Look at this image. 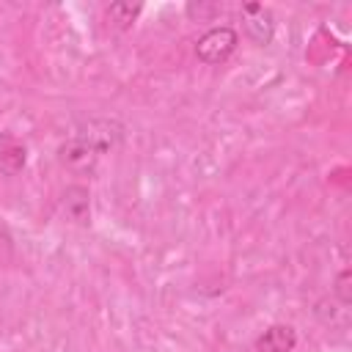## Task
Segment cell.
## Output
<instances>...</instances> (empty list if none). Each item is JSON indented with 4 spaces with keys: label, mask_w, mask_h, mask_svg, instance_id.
I'll use <instances>...</instances> for the list:
<instances>
[{
    "label": "cell",
    "mask_w": 352,
    "mask_h": 352,
    "mask_svg": "<svg viewBox=\"0 0 352 352\" xmlns=\"http://www.w3.org/2000/svg\"><path fill=\"white\" fill-rule=\"evenodd\" d=\"M124 124L118 118H110V116H91V118H82L77 126H74V135L80 143L91 146L94 151L104 154L110 148H116L121 140H124Z\"/></svg>",
    "instance_id": "cell-1"
},
{
    "label": "cell",
    "mask_w": 352,
    "mask_h": 352,
    "mask_svg": "<svg viewBox=\"0 0 352 352\" xmlns=\"http://www.w3.org/2000/svg\"><path fill=\"white\" fill-rule=\"evenodd\" d=\"M236 44H239V33H236L234 28H228V25H214V28H209V30L198 38L195 55H198V60H204L206 66H217V63H226V60L234 55Z\"/></svg>",
    "instance_id": "cell-2"
},
{
    "label": "cell",
    "mask_w": 352,
    "mask_h": 352,
    "mask_svg": "<svg viewBox=\"0 0 352 352\" xmlns=\"http://www.w3.org/2000/svg\"><path fill=\"white\" fill-rule=\"evenodd\" d=\"M242 25H245V36L258 47H267L275 36L272 11L261 3H245L242 6Z\"/></svg>",
    "instance_id": "cell-3"
},
{
    "label": "cell",
    "mask_w": 352,
    "mask_h": 352,
    "mask_svg": "<svg viewBox=\"0 0 352 352\" xmlns=\"http://www.w3.org/2000/svg\"><path fill=\"white\" fill-rule=\"evenodd\" d=\"M58 162H60L66 170L77 173V176H85V173L91 176V173L96 170L99 151H94L91 146L80 143L77 138H69L66 143H60V146H58Z\"/></svg>",
    "instance_id": "cell-4"
},
{
    "label": "cell",
    "mask_w": 352,
    "mask_h": 352,
    "mask_svg": "<svg viewBox=\"0 0 352 352\" xmlns=\"http://www.w3.org/2000/svg\"><path fill=\"white\" fill-rule=\"evenodd\" d=\"M60 209L63 214L77 223V226H88L91 223V192L82 184H69L60 192Z\"/></svg>",
    "instance_id": "cell-5"
},
{
    "label": "cell",
    "mask_w": 352,
    "mask_h": 352,
    "mask_svg": "<svg viewBox=\"0 0 352 352\" xmlns=\"http://www.w3.org/2000/svg\"><path fill=\"white\" fill-rule=\"evenodd\" d=\"M25 165H28V146L11 132H0V173L16 176L22 173Z\"/></svg>",
    "instance_id": "cell-6"
},
{
    "label": "cell",
    "mask_w": 352,
    "mask_h": 352,
    "mask_svg": "<svg viewBox=\"0 0 352 352\" xmlns=\"http://www.w3.org/2000/svg\"><path fill=\"white\" fill-rule=\"evenodd\" d=\"M294 346H297V330L292 324H270L256 338L258 352H294Z\"/></svg>",
    "instance_id": "cell-7"
},
{
    "label": "cell",
    "mask_w": 352,
    "mask_h": 352,
    "mask_svg": "<svg viewBox=\"0 0 352 352\" xmlns=\"http://www.w3.org/2000/svg\"><path fill=\"white\" fill-rule=\"evenodd\" d=\"M314 314H316V319H319L322 324H327V327H346V322H349V308L341 305L338 300H330V297L316 300Z\"/></svg>",
    "instance_id": "cell-8"
},
{
    "label": "cell",
    "mask_w": 352,
    "mask_h": 352,
    "mask_svg": "<svg viewBox=\"0 0 352 352\" xmlns=\"http://www.w3.org/2000/svg\"><path fill=\"white\" fill-rule=\"evenodd\" d=\"M143 6L140 3H110L107 8V19L118 28V30H129L135 25V19L140 16Z\"/></svg>",
    "instance_id": "cell-9"
},
{
    "label": "cell",
    "mask_w": 352,
    "mask_h": 352,
    "mask_svg": "<svg viewBox=\"0 0 352 352\" xmlns=\"http://www.w3.org/2000/svg\"><path fill=\"white\" fill-rule=\"evenodd\" d=\"M333 300H338L341 305H352V270H341L333 280Z\"/></svg>",
    "instance_id": "cell-10"
},
{
    "label": "cell",
    "mask_w": 352,
    "mask_h": 352,
    "mask_svg": "<svg viewBox=\"0 0 352 352\" xmlns=\"http://www.w3.org/2000/svg\"><path fill=\"white\" fill-rule=\"evenodd\" d=\"M187 16L190 19H195V22H204V19H209V16H217V14H223V6L220 3H187Z\"/></svg>",
    "instance_id": "cell-11"
}]
</instances>
